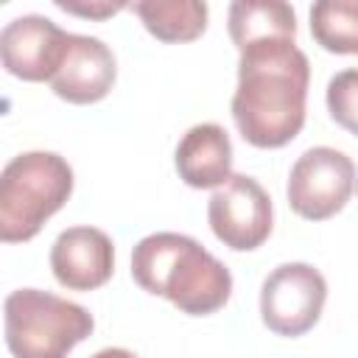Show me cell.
<instances>
[{"label": "cell", "instance_id": "6da1fadb", "mask_svg": "<svg viewBox=\"0 0 358 358\" xmlns=\"http://www.w3.org/2000/svg\"><path fill=\"white\" fill-rule=\"evenodd\" d=\"M310 64L296 42L277 39L241 50L232 120L255 148H282L305 126Z\"/></svg>", "mask_w": 358, "mask_h": 358}, {"label": "cell", "instance_id": "7a4b0ae2", "mask_svg": "<svg viewBox=\"0 0 358 358\" xmlns=\"http://www.w3.org/2000/svg\"><path fill=\"white\" fill-rule=\"evenodd\" d=\"M131 277L143 291L165 296L187 316H210L232 294L229 268L182 232L145 235L131 249Z\"/></svg>", "mask_w": 358, "mask_h": 358}, {"label": "cell", "instance_id": "3957f363", "mask_svg": "<svg viewBox=\"0 0 358 358\" xmlns=\"http://www.w3.org/2000/svg\"><path fill=\"white\" fill-rule=\"evenodd\" d=\"M73 168L53 151L17 154L0 173V241H31L73 193Z\"/></svg>", "mask_w": 358, "mask_h": 358}, {"label": "cell", "instance_id": "277c9868", "mask_svg": "<svg viewBox=\"0 0 358 358\" xmlns=\"http://www.w3.org/2000/svg\"><path fill=\"white\" fill-rule=\"evenodd\" d=\"M6 347L14 358H67L95 319L78 302L39 288H17L3 302Z\"/></svg>", "mask_w": 358, "mask_h": 358}, {"label": "cell", "instance_id": "5b68a950", "mask_svg": "<svg viewBox=\"0 0 358 358\" xmlns=\"http://www.w3.org/2000/svg\"><path fill=\"white\" fill-rule=\"evenodd\" d=\"M358 190L355 162L330 145L308 148L288 173V204L299 218L324 221L347 207Z\"/></svg>", "mask_w": 358, "mask_h": 358}, {"label": "cell", "instance_id": "8992f818", "mask_svg": "<svg viewBox=\"0 0 358 358\" xmlns=\"http://www.w3.org/2000/svg\"><path fill=\"white\" fill-rule=\"evenodd\" d=\"M327 280L310 263H282L277 266L260 288V319L277 333L296 338L308 333L324 308Z\"/></svg>", "mask_w": 358, "mask_h": 358}, {"label": "cell", "instance_id": "52a82bcc", "mask_svg": "<svg viewBox=\"0 0 358 358\" xmlns=\"http://www.w3.org/2000/svg\"><path fill=\"white\" fill-rule=\"evenodd\" d=\"M207 221L213 235L235 249L252 252L271 235V199L263 185L246 173H232L207 201Z\"/></svg>", "mask_w": 358, "mask_h": 358}, {"label": "cell", "instance_id": "ba28073f", "mask_svg": "<svg viewBox=\"0 0 358 358\" xmlns=\"http://www.w3.org/2000/svg\"><path fill=\"white\" fill-rule=\"evenodd\" d=\"M70 34L42 14H22L0 31V59L6 73L22 81H50L64 56Z\"/></svg>", "mask_w": 358, "mask_h": 358}, {"label": "cell", "instance_id": "9c48e42d", "mask_svg": "<svg viewBox=\"0 0 358 358\" xmlns=\"http://www.w3.org/2000/svg\"><path fill=\"white\" fill-rule=\"evenodd\" d=\"M50 271L67 291H95L115 271V243L98 227H70L50 246Z\"/></svg>", "mask_w": 358, "mask_h": 358}, {"label": "cell", "instance_id": "30bf717a", "mask_svg": "<svg viewBox=\"0 0 358 358\" xmlns=\"http://www.w3.org/2000/svg\"><path fill=\"white\" fill-rule=\"evenodd\" d=\"M115 78H117V62L112 48L103 45L98 36L70 34L67 56L59 73L50 78V87L62 101L84 106L106 98Z\"/></svg>", "mask_w": 358, "mask_h": 358}, {"label": "cell", "instance_id": "8fae6325", "mask_svg": "<svg viewBox=\"0 0 358 358\" xmlns=\"http://www.w3.org/2000/svg\"><path fill=\"white\" fill-rule=\"evenodd\" d=\"M173 159L187 187H221L232 176V140L218 123H196L182 134Z\"/></svg>", "mask_w": 358, "mask_h": 358}, {"label": "cell", "instance_id": "7c38bea8", "mask_svg": "<svg viewBox=\"0 0 358 358\" xmlns=\"http://www.w3.org/2000/svg\"><path fill=\"white\" fill-rule=\"evenodd\" d=\"M227 28L238 53L260 42H296V14L282 0H235L227 14Z\"/></svg>", "mask_w": 358, "mask_h": 358}, {"label": "cell", "instance_id": "4fadbf2b", "mask_svg": "<svg viewBox=\"0 0 358 358\" xmlns=\"http://www.w3.org/2000/svg\"><path fill=\"white\" fill-rule=\"evenodd\" d=\"M129 8L159 42H193L207 28V3L201 0H140Z\"/></svg>", "mask_w": 358, "mask_h": 358}, {"label": "cell", "instance_id": "5bb4252c", "mask_svg": "<svg viewBox=\"0 0 358 358\" xmlns=\"http://www.w3.org/2000/svg\"><path fill=\"white\" fill-rule=\"evenodd\" d=\"M313 39L341 56H358V0H319L310 6Z\"/></svg>", "mask_w": 358, "mask_h": 358}, {"label": "cell", "instance_id": "9a60e30c", "mask_svg": "<svg viewBox=\"0 0 358 358\" xmlns=\"http://www.w3.org/2000/svg\"><path fill=\"white\" fill-rule=\"evenodd\" d=\"M327 112L330 117L358 137V67L341 70L327 81Z\"/></svg>", "mask_w": 358, "mask_h": 358}, {"label": "cell", "instance_id": "2e32d148", "mask_svg": "<svg viewBox=\"0 0 358 358\" xmlns=\"http://www.w3.org/2000/svg\"><path fill=\"white\" fill-rule=\"evenodd\" d=\"M56 6L67 14H78V17H90V20H106V17L129 8L126 3H70V0H56Z\"/></svg>", "mask_w": 358, "mask_h": 358}, {"label": "cell", "instance_id": "e0dca14e", "mask_svg": "<svg viewBox=\"0 0 358 358\" xmlns=\"http://www.w3.org/2000/svg\"><path fill=\"white\" fill-rule=\"evenodd\" d=\"M90 358H137V355L129 352V350H123V347H106V350H98V352L90 355Z\"/></svg>", "mask_w": 358, "mask_h": 358}]
</instances>
